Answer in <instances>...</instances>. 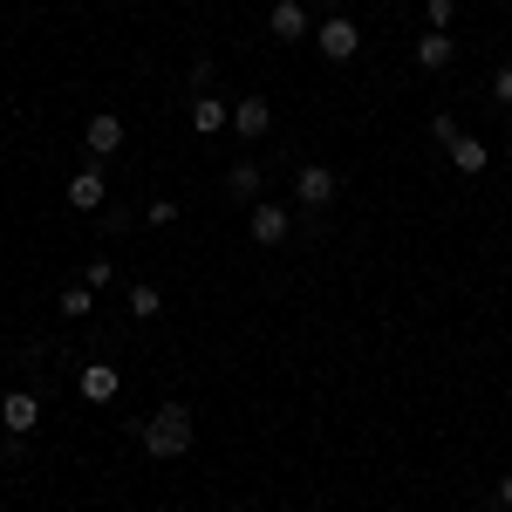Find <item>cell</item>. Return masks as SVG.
Wrapping results in <instances>:
<instances>
[{
  "mask_svg": "<svg viewBox=\"0 0 512 512\" xmlns=\"http://www.w3.org/2000/svg\"><path fill=\"white\" fill-rule=\"evenodd\" d=\"M144 451H151V458H185V451H192V410H185V403L151 410V424H144Z\"/></svg>",
  "mask_w": 512,
  "mask_h": 512,
  "instance_id": "obj_1",
  "label": "cell"
},
{
  "mask_svg": "<svg viewBox=\"0 0 512 512\" xmlns=\"http://www.w3.org/2000/svg\"><path fill=\"white\" fill-rule=\"evenodd\" d=\"M335 192H342V178H335L328 164H301V171H294V205L321 212V205H335Z\"/></svg>",
  "mask_w": 512,
  "mask_h": 512,
  "instance_id": "obj_2",
  "label": "cell"
},
{
  "mask_svg": "<svg viewBox=\"0 0 512 512\" xmlns=\"http://www.w3.org/2000/svg\"><path fill=\"white\" fill-rule=\"evenodd\" d=\"M123 137H130V130H123V117H110V110L82 123V151H89L96 164H103V158H117V151H123Z\"/></svg>",
  "mask_w": 512,
  "mask_h": 512,
  "instance_id": "obj_3",
  "label": "cell"
},
{
  "mask_svg": "<svg viewBox=\"0 0 512 512\" xmlns=\"http://www.w3.org/2000/svg\"><path fill=\"white\" fill-rule=\"evenodd\" d=\"M315 48L328 55V62H349L355 48H362V35H355L349 14H335V21H321V28H315Z\"/></svg>",
  "mask_w": 512,
  "mask_h": 512,
  "instance_id": "obj_4",
  "label": "cell"
},
{
  "mask_svg": "<svg viewBox=\"0 0 512 512\" xmlns=\"http://www.w3.org/2000/svg\"><path fill=\"white\" fill-rule=\"evenodd\" d=\"M233 130L246 137V144H260V137L274 130V103H267V96H239L233 103Z\"/></svg>",
  "mask_w": 512,
  "mask_h": 512,
  "instance_id": "obj_5",
  "label": "cell"
},
{
  "mask_svg": "<svg viewBox=\"0 0 512 512\" xmlns=\"http://www.w3.org/2000/svg\"><path fill=\"white\" fill-rule=\"evenodd\" d=\"M0 424H7V437H28L41 424V403L28 390H7V396H0Z\"/></svg>",
  "mask_w": 512,
  "mask_h": 512,
  "instance_id": "obj_6",
  "label": "cell"
},
{
  "mask_svg": "<svg viewBox=\"0 0 512 512\" xmlns=\"http://www.w3.org/2000/svg\"><path fill=\"white\" fill-rule=\"evenodd\" d=\"M287 226H294V212H287V205H253V219H246L253 246H280V239H287Z\"/></svg>",
  "mask_w": 512,
  "mask_h": 512,
  "instance_id": "obj_7",
  "label": "cell"
},
{
  "mask_svg": "<svg viewBox=\"0 0 512 512\" xmlns=\"http://www.w3.org/2000/svg\"><path fill=\"white\" fill-rule=\"evenodd\" d=\"M267 28H274L280 41H308L315 21H308V7H301V0H274V7H267Z\"/></svg>",
  "mask_w": 512,
  "mask_h": 512,
  "instance_id": "obj_8",
  "label": "cell"
},
{
  "mask_svg": "<svg viewBox=\"0 0 512 512\" xmlns=\"http://www.w3.org/2000/svg\"><path fill=\"white\" fill-rule=\"evenodd\" d=\"M117 369H110V362H89V369H82L76 376V390H82V403H110V396H117Z\"/></svg>",
  "mask_w": 512,
  "mask_h": 512,
  "instance_id": "obj_9",
  "label": "cell"
},
{
  "mask_svg": "<svg viewBox=\"0 0 512 512\" xmlns=\"http://www.w3.org/2000/svg\"><path fill=\"white\" fill-rule=\"evenodd\" d=\"M451 55H458V41H451V28H431V35L417 41V62H424V69H451Z\"/></svg>",
  "mask_w": 512,
  "mask_h": 512,
  "instance_id": "obj_10",
  "label": "cell"
},
{
  "mask_svg": "<svg viewBox=\"0 0 512 512\" xmlns=\"http://www.w3.org/2000/svg\"><path fill=\"white\" fill-rule=\"evenodd\" d=\"M233 123V103H219V96H192V130L198 137H212V130H226Z\"/></svg>",
  "mask_w": 512,
  "mask_h": 512,
  "instance_id": "obj_11",
  "label": "cell"
},
{
  "mask_svg": "<svg viewBox=\"0 0 512 512\" xmlns=\"http://www.w3.org/2000/svg\"><path fill=\"white\" fill-rule=\"evenodd\" d=\"M69 205H76V212H96V205H103V171H96V164L69 178Z\"/></svg>",
  "mask_w": 512,
  "mask_h": 512,
  "instance_id": "obj_12",
  "label": "cell"
},
{
  "mask_svg": "<svg viewBox=\"0 0 512 512\" xmlns=\"http://www.w3.org/2000/svg\"><path fill=\"white\" fill-rule=\"evenodd\" d=\"M485 158H492V151H485L478 137H458V144H451V164H458L465 178H478V171H485Z\"/></svg>",
  "mask_w": 512,
  "mask_h": 512,
  "instance_id": "obj_13",
  "label": "cell"
},
{
  "mask_svg": "<svg viewBox=\"0 0 512 512\" xmlns=\"http://www.w3.org/2000/svg\"><path fill=\"white\" fill-rule=\"evenodd\" d=\"M130 315H137V321H158V315H164V294L137 280V287H130Z\"/></svg>",
  "mask_w": 512,
  "mask_h": 512,
  "instance_id": "obj_14",
  "label": "cell"
},
{
  "mask_svg": "<svg viewBox=\"0 0 512 512\" xmlns=\"http://www.w3.org/2000/svg\"><path fill=\"white\" fill-rule=\"evenodd\" d=\"M226 192L233 198H260V164H233V171H226Z\"/></svg>",
  "mask_w": 512,
  "mask_h": 512,
  "instance_id": "obj_15",
  "label": "cell"
},
{
  "mask_svg": "<svg viewBox=\"0 0 512 512\" xmlns=\"http://www.w3.org/2000/svg\"><path fill=\"white\" fill-rule=\"evenodd\" d=\"M89 294L96 287H62V315H89Z\"/></svg>",
  "mask_w": 512,
  "mask_h": 512,
  "instance_id": "obj_16",
  "label": "cell"
},
{
  "mask_svg": "<svg viewBox=\"0 0 512 512\" xmlns=\"http://www.w3.org/2000/svg\"><path fill=\"white\" fill-rule=\"evenodd\" d=\"M431 137H437V144H444V151H451V144H458L465 130H458V123H451V117H444V110H437V117H431Z\"/></svg>",
  "mask_w": 512,
  "mask_h": 512,
  "instance_id": "obj_17",
  "label": "cell"
},
{
  "mask_svg": "<svg viewBox=\"0 0 512 512\" xmlns=\"http://www.w3.org/2000/svg\"><path fill=\"white\" fill-rule=\"evenodd\" d=\"M144 219H151V226H171V219H178V205H171V198H151V205H144Z\"/></svg>",
  "mask_w": 512,
  "mask_h": 512,
  "instance_id": "obj_18",
  "label": "cell"
},
{
  "mask_svg": "<svg viewBox=\"0 0 512 512\" xmlns=\"http://www.w3.org/2000/svg\"><path fill=\"white\" fill-rule=\"evenodd\" d=\"M110 280H117V267H110V260H89V274H82V287H110Z\"/></svg>",
  "mask_w": 512,
  "mask_h": 512,
  "instance_id": "obj_19",
  "label": "cell"
},
{
  "mask_svg": "<svg viewBox=\"0 0 512 512\" xmlns=\"http://www.w3.org/2000/svg\"><path fill=\"white\" fill-rule=\"evenodd\" d=\"M458 21V0H431V28H451Z\"/></svg>",
  "mask_w": 512,
  "mask_h": 512,
  "instance_id": "obj_20",
  "label": "cell"
},
{
  "mask_svg": "<svg viewBox=\"0 0 512 512\" xmlns=\"http://www.w3.org/2000/svg\"><path fill=\"white\" fill-rule=\"evenodd\" d=\"M492 96H499V103H506V110H512V62H506V69H499V76H492Z\"/></svg>",
  "mask_w": 512,
  "mask_h": 512,
  "instance_id": "obj_21",
  "label": "cell"
},
{
  "mask_svg": "<svg viewBox=\"0 0 512 512\" xmlns=\"http://www.w3.org/2000/svg\"><path fill=\"white\" fill-rule=\"evenodd\" d=\"M499 506H512V478H499Z\"/></svg>",
  "mask_w": 512,
  "mask_h": 512,
  "instance_id": "obj_22",
  "label": "cell"
},
{
  "mask_svg": "<svg viewBox=\"0 0 512 512\" xmlns=\"http://www.w3.org/2000/svg\"><path fill=\"white\" fill-rule=\"evenodd\" d=\"M315 7H342V0H315Z\"/></svg>",
  "mask_w": 512,
  "mask_h": 512,
  "instance_id": "obj_23",
  "label": "cell"
}]
</instances>
